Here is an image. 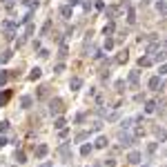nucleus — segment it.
<instances>
[{"label": "nucleus", "instance_id": "6", "mask_svg": "<svg viewBox=\"0 0 167 167\" xmlns=\"http://www.w3.org/2000/svg\"><path fill=\"white\" fill-rule=\"evenodd\" d=\"M127 160L129 163H140V152H129V156H127Z\"/></svg>", "mask_w": 167, "mask_h": 167}, {"label": "nucleus", "instance_id": "16", "mask_svg": "<svg viewBox=\"0 0 167 167\" xmlns=\"http://www.w3.org/2000/svg\"><path fill=\"white\" fill-rule=\"evenodd\" d=\"M125 60H127V51H120L118 58H116V62H125Z\"/></svg>", "mask_w": 167, "mask_h": 167}, {"label": "nucleus", "instance_id": "9", "mask_svg": "<svg viewBox=\"0 0 167 167\" xmlns=\"http://www.w3.org/2000/svg\"><path fill=\"white\" fill-rule=\"evenodd\" d=\"M80 85H83V80H80V78H71V83H69V87H71L74 91H76V89H80Z\"/></svg>", "mask_w": 167, "mask_h": 167}, {"label": "nucleus", "instance_id": "25", "mask_svg": "<svg viewBox=\"0 0 167 167\" xmlns=\"http://www.w3.org/2000/svg\"><path fill=\"white\" fill-rule=\"evenodd\" d=\"M114 31V25H112V22H109V25L105 27V36H109V33H112Z\"/></svg>", "mask_w": 167, "mask_h": 167}, {"label": "nucleus", "instance_id": "24", "mask_svg": "<svg viewBox=\"0 0 167 167\" xmlns=\"http://www.w3.org/2000/svg\"><path fill=\"white\" fill-rule=\"evenodd\" d=\"M131 123H134V120H131V118H127V120H123V127H125V129H129V127H131Z\"/></svg>", "mask_w": 167, "mask_h": 167}, {"label": "nucleus", "instance_id": "21", "mask_svg": "<svg viewBox=\"0 0 167 167\" xmlns=\"http://www.w3.org/2000/svg\"><path fill=\"white\" fill-rule=\"evenodd\" d=\"M56 127H58V129L65 127V118H58V120H56Z\"/></svg>", "mask_w": 167, "mask_h": 167}, {"label": "nucleus", "instance_id": "5", "mask_svg": "<svg viewBox=\"0 0 167 167\" xmlns=\"http://www.w3.org/2000/svg\"><path fill=\"white\" fill-rule=\"evenodd\" d=\"M160 87V76H152L149 78V89H158Z\"/></svg>", "mask_w": 167, "mask_h": 167}, {"label": "nucleus", "instance_id": "31", "mask_svg": "<svg viewBox=\"0 0 167 167\" xmlns=\"http://www.w3.org/2000/svg\"><path fill=\"white\" fill-rule=\"evenodd\" d=\"M7 98H9V94H5V96H0V102H7Z\"/></svg>", "mask_w": 167, "mask_h": 167}, {"label": "nucleus", "instance_id": "20", "mask_svg": "<svg viewBox=\"0 0 167 167\" xmlns=\"http://www.w3.org/2000/svg\"><path fill=\"white\" fill-rule=\"evenodd\" d=\"M80 152H83V156H87V154L91 152V145H83V149H80Z\"/></svg>", "mask_w": 167, "mask_h": 167}, {"label": "nucleus", "instance_id": "15", "mask_svg": "<svg viewBox=\"0 0 167 167\" xmlns=\"http://www.w3.org/2000/svg\"><path fill=\"white\" fill-rule=\"evenodd\" d=\"M7 80H9V74H7V71H0V87H2Z\"/></svg>", "mask_w": 167, "mask_h": 167}, {"label": "nucleus", "instance_id": "13", "mask_svg": "<svg viewBox=\"0 0 167 167\" xmlns=\"http://www.w3.org/2000/svg\"><path fill=\"white\" fill-rule=\"evenodd\" d=\"M129 85H138V71H131L129 74Z\"/></svg>", "mask_w": 167, "mask_h": 167}, {"label": "nucleus", "instance_id": "3", "mask_svg": "<svg viewBox=\"0 0 167 167\" xmlns=\"http://www.w3.org/2000/svg\"><path fill=\"white\" fill-rule=\"evenodd\" d=\"M58 152H60V156L65 158V160H69V158H71V147H69L67 143H65V145H60V149H58Z\"/></svg>", "mask_w": 167, "mask_h": 167}, {"label": "nucleus", "instance_id": "14", "mask_svg": "<svg viewBox=\"0 0 167 167\" xmlns=\"http://www.w3.org/2000/svg\"><path fill=\"white\" fill-rule=\"evenodd\" d=\"M96 147H100V149H102V147H107V138H105V136H100L98 140H96Z\"/></svg>", "mask_w": 167, "mask_h": 167}, {"label": "nucleus", "instance_id": "1", "mask_svg": "<svg viewBox=\"0 0 167 167\" xmlns=\"http://www.w3.org/2000/svg\"><path fill=\"white\" fill-rule=\"evenodd\" d=\"M49 112H51V114H60V112H62V100H58V98L51 100V102H49Z\"/></svg>", "mask_w": 167, "mask_h": 167}, {"label": "nucleus", "instance_id": "18", "mask_svg": "<svg viewBox=\"0 0 167 167\" xmlns=\"http://www.w3.org/2000/svg\"><path fill=\"white\" fill-rule=\"evenodd\" d=\"M127 16H129V18H127L129 22H134V20H136V14H134V9H131V7L127 9Z\"/></svg>", "mask_w": 167, "mask_h": 167}, {"label": "nucleus", "instance_id": "23", "mask_svg": "<svg viewBox=\"0 0 167 167\" xmlns=\"http://www.w3.org/2000/svg\"><path fill=\"white\" fill-rule=\"evenodd\" d=\"M31 105V98L29 96H25V98H22V107H29Z\"/></svg>", "mask_w": 167, "mask_h": 167}, {"label": "nucleus", "instance_id": "8", "mask_svg": "<svg viewBox=\"0 0 167 167\" xmlns=\"http://www.w3.org/2000/svg\"><path fill=\"white\" fill-rule=\"evenodd\" d=\"M131 140H134V138H131L129 134H120V143H123L125 147H129V145H131Z\"/></svg>", "mask_w": 167, "mask_h": 167}, {"label": "nucleus", "instance_id": "10", "mask_svg": "<svg viewBox=\"0 0 167 167\" xmlns=\"http://www.w3.org/2000/svg\"><path fill=\"white\" fill-rule=\"evenodd\" d=\"M145 112H147V114H154V112H156V102H154V100H147Z\"/></svg>", "mask_w": 167, "mask_h": 167}, {"label": "nucleus", "instance_id": "32", "mask_svg": "<svg viewBox=\"0 0 167 167\" xmlns=\"http://www.w3.org/2000/svg\"><path fill=\"white\" fill-rule=\"evenodd\" d=\"M2 145H7V138H2V136H0V147H2Z\"/></svg>", "mask_w": 167, "mask_h": 167}, {"label": "nucleus", "instance_id": "7", "mask_svg": "<svg viewBox=\"0 0 167 167\" xmlns=\"http://www.w3.org/2000/svg\"><path fill=\"white\" fill-rule=\"evenodd\" d=\"M156 136H158V140H160V143H165V140H167V127L156 129Z\"/></svg>", "mask_w": 167, "mask_h": 167}, {"label": "nucleus", "instance_id": "11", "mask_svg": "<svg viewBox=\"0 0 167 167\" xmlns=\"http://www.w3.org/2000/svg\"><path fill=\"white\" fill-rule=\"evenodd\" d=\"M152 56H145V58H140V60H138V65H140V67H147V65H152Z\"/></svg>", "mask_w": 167, "mask_h": 167}, {"label": "nucleus", "instance_id": "17", "mask_svg": "<svg viewBox=\"0 0 167 167\" xmlns=\"http://www.w3.org/2000/svg\"><path fill=\"white\" fill-rule=\"evenodd\" d=\"M29 78H31V80H36V78H40V69H38V67H36V69H33V71L29 74Z\"/></svg>", "mask_w": 167, "mask_h": 167}, {"label": "nucleus", "instance_id": "29", "mask_svg": "<svg viewBox=\"0 0 167 167\" xmlns=\"http://www.w3.org/2000/svg\"><path fill=\"white\" fill-rule=\"evenodd\" d=\"M85 138H87V134H85V131H83V134H78V136H76V140L80 143V140H85Z\"/></svg>", "mask_w": 167, "mask_h": 167}, {"label": "nucleus", "instance_id": "30", "mask_svg": "<svg viewBox=\"0 0 167 167\" xmlns=\"http://www.w3.org/2000/svg\"><path fill=\"white\" fill-rule=\"evenodd\" d=\"M158 74H160V76H165V74H167V65H163V67H160V71H158Z\"/></svg>", "mask_w": 167, "mask_h": 167}, {"label": "nucleus", "instance_id": "26", "mask_svg": "<svg viewBox=\"0 0 167 167\" xmlns=\"http://www.w3.org/2000/svg\"><path fill=\"white\" fill-rule=\"evenodd\" d=\"M11 58V54H9V51H7V54H5V56H0V62H7Z\"/></svg>", "mask_w": 167, "mask_h": 167}, {"label": "nucleus", "instance_id": "12", "mask_svg": "<svg viewBox=\"0 0 167 167\" xmlns=\"http://www.w3.org/2000/svg\"><path fill=\"white\" fill-rule=\"evenodd\" d=\"M60 16L62 18H69L71 16V7H60Z\"/></svg>", "mask_w": 167, "mask_h": 167}, {"label": "nucleus", "instance_id": "2", "mask_svg": "<svg viewBox=\"0 0 167 167\" xmlns=\"http://www.w3.org/2000/svg\"><path fill=\"white\" fill-rule=\"evenodd\" d=\"M16 27H18L16 22H5V25H2V29L7 31V36H9V38H14V33H16Z\"/></svg>", "mask_w": 167, "mask_h": 167}, {"label": "nucleus", "instance_id": "19", "mask_svg": "<svg viewBox=\"0 0 167 167\" xmlns=\"http://www.w3.org/2000/svg\"><path fill=\"white\" fill-rule=\"evenodd\" d=\"M102 127V123H100V120H94V123H91V129H94V131H98Z\"/></svg>", "mask_w": 167, "mask_h": 167}, {"label": "nucleus", "instance_id": "28", "mask_svg": "<svg viewBox=\"0 0 167 167\" xmlns=\"http://www.w3.org/2000/svg\"><path fill=\"white\" fill-rule=\"evenodd\" d=\"M16 158H18V163H25V154H22V152H18V156H16Z\"/></svg>", "mask_w": 167, "mask_h": 167}, {"label": "nucleus", "instance_id": "22", "mask_svg": "<svg viewBox=\"0 0 167 167\" xmlns=\"http://www.w3.org/2000/svg\"><path fill=\"white\" fill-rule=\"evenodd\" d=\"M105 14L109 16V18H112V16H116V7H109V9L105 11Z\"/></svg>", "mask_w": 167, "mask_h": 167}, {"label": "nucleus", "instance_id": "33", "mask_svg": "<svg viewBox=\"0 0 167 167\" xmlns=\"http://www.w3.org/2000/svg\"><path fill=\"white\" fill-rule=\"evenodd\" d=\"M40 167H51V163H43V165H40Z\"/></svg>", "mask_w": 167, "mask_h": 167}, {"label": "nucleus", "instance_id": "27", "mask_svg": "<svg viewBox=\"0 0 167 167\" xmlns=\"http://www.w3.org/2000/svg\"><path fill=\"white\" fill-rule=\"evenodd\" d=\"M0 131H9V123H0Z\"/></svg>", "mask_w": 167, "mask_h": 167}, {"label": "nucleus", "instance_id": "4", "mask_svg": "<svg viewBox=\"0 0 167 167\" xmlns=\"http://www.w3.org/2000/svg\"><path fill=\"white\" fill-rule=\"evenodd\" d=\"M47 152H49L47 145H38V147H36V156H38V158H45V156H47Z\"/></svg>", "mask_w": 167, "mask_h": 167}]
</instances>
